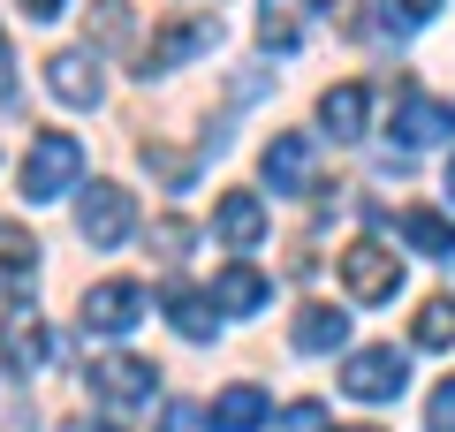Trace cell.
Returning <instances> with one entry per match:
<instances>
[{
  "label": "cell",
  "instance_id": "3",
  "mask_svg": "<svg viewBox=\"0 0 455 432\" xmlns=\"http://www.w3.org/2000/svg\"><path fill=\"white\" fill-rule=\"evenodd\" d=\"M341 288H349V296H357V304H387L395 288H403V258L387 251V243H349V251H341Z\"/></svg>",
  "mask_w": 455,
  "mask_h": 432
},
{
  "label": "cell",
  "instance_id": "28",
  "mask_svg": "<svg viewBox=\"0 0 455 432\" xmlns=\"http://www.w3.org/2000/svg\"><path fill=\"white\" fill-rule=\"evenodd\" d=\"M61 8H68V0H23V16H31V23H53Z\"/></svg>",
  "mask_w": 455,
  "mask_h": 432
},
{
  "label": "cell",
  "instance_id": "9",
  "mask_svg": "<svg viewBox=\"0 0 455 432\" xmlns=\"http://www.w3.org/2000/svg\"><path fill=\"white\" fill-rule=\"evenodd\" d=\"M0 364H8V372H38V364H46V319H38L31 304L0 311Z\"/></svg>",
  "mask_w": 455,
  "mask_h": 432
},
{
  "label": "cell",
  "instance_id": "15",
  "mask_svg": "<svg viewBox=\"0 0 455 432\" xmlns=\"http://www.w3.org/2000/svg\"><path fill=\"white\" fill-rule=\"evenodd\" d=\"M289 341H296L304 356L341 349V341H349V311H334V304H304V311H296V326H289Z\"/></svg>",
  "mask_w": 455,
  "mask_h": 432
},
{
  "label": "cell",
  "instance_id": "1",
  "mask_svg": "<svg viewBox=\"0 0 455 432\" xmlns=\"http://www.w3.org/2000/svg\"><path fill=\"white\" fill-rule=\"evenodd\" d=\"M84 175V144L68 137V129H46V137H31V152H23V197L31 205H53V197H68Z\"/></svg>",
  "mask_w": 455,
  "mask_h": 432
},
{
  "label": "cell",
  "instance_id": "19",
  "mask_svg": "<svg viewBox=\"0 0 455 432\" xmlns=\"http://www.w3.org/2000/svg\"><path fill=\"white\" fill-rule=\"evenodd\" d=\"M304 16H311L304 0H259V38L274 53H296L304 46Z\"/></svg>",
  "mask_w": 455,
  "mask_h": 432
},
{
  "label": "cell",
  "instance_id": "7",
  "mask_svg": "<svg viewBox=\"0 0 455 432\" xmlns=\"http://www.w3.org/2000/svg\"><path fill=\"white\" fill-rule=\"evenodd\" d=\"M145 288L137 281H99V288H84V334H130L137 319H145Z\"/></svg>",
  "mask_w": 455,
  "mask_h": 432
},
{
  "label": "cell",
  "instance_id": "13",
  "mask_svg": "<svg viewBox=\"0 0 455 432\" xmlns=\"http://www.w3.org/2000/svg\"><path fill=\"white\" fill-rule=\"evenodd\" d=\"M31 281H38V243L23 228H0V296L31 304Z\"/></svg>",
  "mask_w": 455,
  "mask_h": 432
},
{
  "label": "cell",
  "instance_id": "21",
  "mask_svg": "<svg viewBox=\"0 0 455 432\" xmlns=\"http://www.w3.org/2000/svg\"><path fill=\"white\" fill-rule=\"evenodd\" d=\"M410 341L418 349H455V296H425L418 319H410Z\"/></svg>",
  "mask_w": 455,
  "mask_h": 432
},
{
  "label": "cell",
  "instance_id": "2",
  "mask_svg": "<svg viewBox=\"0 0 455 432\" xmlns=\"http://www.w3.org/2000/svg\"><path fill=\"white\" fill-rule=\"evenodd\" d=\"M130 228H137V197L122 190V182H92V190L76 197V236L92 243V251L130 243Z\"/></svg>",
  "mask_w": 455,
  "mask_h": 432
},
{
  "label": "cell",
  "instance_id": "25",
  "mask_svg": "<svg viewBox=\"0 0 455 432\" xmlns=\"http://www.w3.org/2000/svg\"><path fill=\"white\" fill-rule=\"evenodd\" d=\"M425 432H455V380L433 387V402H425Z\"/></svg>",
  "mask_w": 455,
  "mask_h": 432
},
{
  "label": "cell",
  "instance_id": "5",
  "mask_svg": "<svg viewBox=\"0 0 455 432\" xmlns=\"http://www.w3.org/2000/svg\"><path fill=\"white\" fill-rule=\"evenodd\" d=\"M220 46V16H175V23H160L152 31V46H145V76H160V68H182L190 53H212Z\"/></svg>",
  "mask_w": 455,
  "mask_h": 432
},
{
  "label": "cell",
  "instance_id": "20",
  "mask_svg": "<svg viewBox=\"0 0 455 432\" xmlns=\"http://www.w3.org/2000/svg\"><path fill=\"white\" fill-rule=\"evenodd\" d=\"M266 296H274V288H266L259 266H228L220 281H212V304H220V311H259Z\"/></svg>",
  "mask_w": 455,
  "mask_h": 432
},
{
  "label": "cell",
  "instance_id": "18",
  "mask_svg": "<svg viewBox=\"0 0 455 432\" xmlns=\"http://www.w3.org/2000/svg\"><path fill=\"white\" fill-rule=\"evenodd\" d=\"M130 31H137L130 0H92V8H84V53H99V46H130Z\"/></svg>",
  "mask_w": 455,
  "mask_h": 432
},
{
  "label": "cell",
  "instance_id": "24",
  "mask_svg": "<svg viewBox=\"0 0 455 432\" xmlns=\"http://www.w3.org/2000/svg\"><path fill=\"white\" fill-rule=\"evenodd\" d=\"M152 243H160V258L175 266V258H182V251L197 243V228H190V220H160V228H152Z\"/></svg>",
  "mask_w": 455,
  "mask_h": 432
},
{
  "label": "cell",
  "instance_id": "29",
  "mask_svg": "<svg viewBox=\"0 0 455 432\" xmlns=\"http://www.w3.org/2000/svg\"><path fill=\"white\" fill-rule=\"evenodd\" d=\"M403 8H410V23H425V16L440 8V0H403Z\"/></svg>",
  "mask_w": 455,
  "mask_h": 432
},
{
  "label": "cell",
  "instance_id": "4",
  "mask_svg": "<svg viewBox=\"0 0 455 432\" xmlns=\"http://www.w3.org/2000/svg\"><path fill=\"white\" fill-rule=\"evenodd\" d=\"M410 387V356L387 349V341H372V349L349 356V372H341V395H357V402H395Z\"/></svg>",
  "mask_w": 455,
  "mask_h": 432
},
{
  "label": "cell",
  "instance_id": "30",
  "mask_svg": "<svg viewBox=\"0 0 455 432\" xmlns=\"http://www.w3.org/2000/svg\"><path fill=\"white\" fill-rule=\"evenodd\" d=\"M341 432H379V425H341Z\"/></svg>",
  "mask_w": 455,
  "mask_h": 432
},
{
  "label": "cell",
  "instance_id": "12",
  "mask_svg": "<svg viewBox=\"0 0 455 432\" xmlns=\"http://www.w3.org/2000/svg\"><path fill=\"white\" fill-rule=\"evenodd\" d=\"M212 228H220L228 251H259V236H266V205H259L251 190H228L220 205H212Z\"/></svg>",
  "mask_w": 455,
  "mask_h": 432
},
{
  "label": "cell",
  "instance_id": "22",
  "mask_svg": "<svg viewBox=\"0 0 455 432\" xmlns=\"http://www.w3.org/2000/svg\"><path fill=\"white\" fill-rule=\"evenodd\" d=\"M167 319H175L182 341H212V311H205L197 288H167Z\"/></svg>",
  "mask_w": 455,
  "mask_h": 432
},
{
  "label": "cell",
  "instance_id": "11",
  "mask_svg": "<svg viewBox=\"0 0 455 432\" xmlns=\"http://www.w3.org/2000/svg\"><path fill=\"white\" fill-rule=\"evenodd\" d=\"M395 137H403V144H440V137H455V107H448V99H425V92H403Z\"/></svg>",
  "mask_w": 455,
  "mask_h": 432
},
{
  "label": "cell",
  "instance_id": "31",
  "mask_svg": "<svg viewBox=\"0 0 455 432\" xmlns=\"http://www.w3.org/2000/svg\"><path fill=\"white\" fill-rule=\"evenodd\" d=\"M448 197H455V160H448Z\"/></svg>",
  "mask_w": 455,
  "mask_h": 432
},
{
  "label": "cell",
  "instance_id": "8",
  "mask_svg": "<svg viewBox=\"0 0 455 432\" xmlns=\"http://www.w3.org/2000/svg\"><path fill=\"white\" fill-rule=\"evenodd\" d=\"M152 387H160V372H152L145 356H99V364H92V395H99V402H114V410L152 402Z\"/></svg>",
  "mask_w": 455,
  "mask_h": 432
},
{
  "label": "cell",
  "instance_id": "16",
  "mask_svg": "<svg viewBox=\"0 0 455 432\" xmlns=\"http://www.w3.org/2000/svg\"><path fill=\"white\" fill-rule=\"evenodd\" d=\"M403 243L448 266V258H455V220H448V212H433V205H410L403 212Z\"/></svg>",
  "mask_w": 455,
  "mask_h": 432
},
{
  "label": "cell",
  "instance_id": "14",
  "mask_svg": "<svg viewBox=\"0 0 455 432\" xmlns=\"http://www.w3.org/2000/svg\"><path fill=\"white\" fill-rule=\"evenodd\" d=\"M319 122L334 129L341 144H357V137H364V122H372V84H334V92L319 99Z\"/></svg>",
  "mask_w": 455,
  "mask_h": 432
},
{
  "label": "cell",
  "instance_id": "17",
  "mask_svg": "<svg viewBox=\"0 0 455 432\" xmlns=\"http://www.w3.org/2000/svg\"><path fill=\"white\" fill-rule=\"evenodd\" d=\"M266 410H274V402H266V387L235 380L220 402H212V425H220V432H259V425H266Z\"/></svg>",
  "mask_w": 455,
  "mask_h": 432
},
{
  "label": "cell",
  "instance_id": "26",
  "mask_svg": "<svg viewBox=\"0 0 455 432\" xmlns=\"http://www.w3.org/2000/svg\"><path fill=\"white\" fill-rule=\"evenodd\" d=\"M281 432H326V402H289L281 410Z\"/></svg>",
  "mask_w": 455,
  "mask_h": 432
},
{
  "label": "cell",
  "instance_id": "27",
  "mask_svg": "<svg viewBox=\"0 0 455 432\" xmlns=\"http://www.w3.org/2000/svg\"><path fill=\"white\" fill-rule=\"evenodd\" d=\"M205 425H212V410H197V402H175L160 432H205Z\"/></svg>",
  "mask_w": 455,
  "mask_h": 432
},
{
  "label": "cell",
  "instance_id": "23",
  "mask_svg": "<svg viewBox=\"0 0 455 432\" xmlns=\"http://www.w3.org/2000/svg\"><path fill=\"white\" fill-rule=\"evenodd\" d=\"M145 167H152V175H167V182H190V152H175V144H145Z\"/></svg>",
  "mask_w": 455,
  "mask_h": 432
},
{
  "label": "cell",
  "instance_id": "6",
  "mask_svg": "<svg viewBox=\"0 0 455 432\" xmlns=\"http://www.w3.org/2000/svg\"><path fill=\"white\" fill-rule=\"evenodd\" d=\"M266 182H274L281 197H304V190H319V144H311L304 129H281V137L266 144Z\"/></svg>",
  "mask_w": 455,
  "mask_h": 432
},
{
  "label": "cell",
  "instance_id": "10",
  "mask_svg": "<svg viewBox=\"0 0 455 432\" xmlns=\"http://www.w3.org/2000/svg\"><path fill=\"white\" fill-rule=\"evenodd\" d=\"M46 92L61 99V107H99L107 84H99V61H92V53L68 46V53H53V61H46Z\"/></svg>",
  "mask_w": 455,
  "mask_h": 432
}]
</instances>
